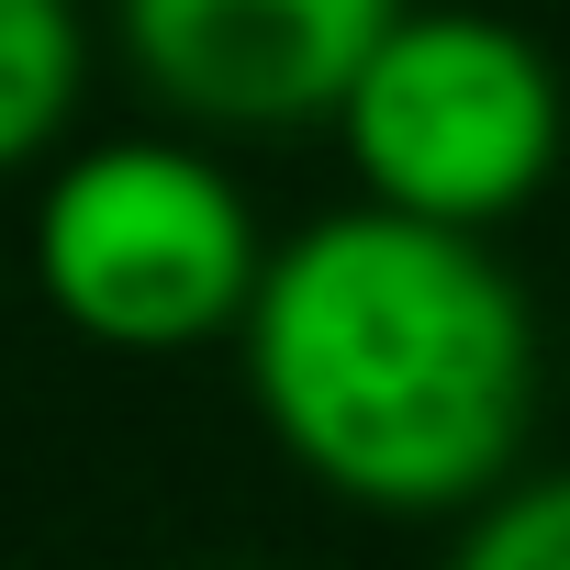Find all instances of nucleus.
I'll return each instance as SVG.
<instances>
[{
    "mask_svg": "<svg viewBox=\"0 0 570 570\" xmlns=\"http://www.w3.org/2000/svg\"><path fill=\"white\" fill-rule=\"evenodd\" d=\"M268 279L246 190L190 135L79 146L35 202V292L68 336L112 358H179L246 325Z\"/></svg>",
    "mask_w": 570,
    "mask_h": 570,
    "instance_id": "2",
    "label": "nucleus"
},
{
    "mask_svg": "<svg viewBox=\"0 0 570 570\" xmlns=\"http://www.w3.org/2000/svg\"><path fill=\"white\" fill-rule=\"evenodd\" d=\"M403 0H112L135 79L213 135L336 124Z\"/></svg>",
    "mask_w": 570,
    "mask_h": 570,
    "instance_id": "4",
    "label": "nucleus"
},
{
    "mask_svg": "<svg viewBox=\"0 0 570 570\" xmlns=\"http://www.w3.org/2000/svg\"><path fill=\"white\" fill-rule=\"evenodd\" d=\"M90 79V35L79 0H0V168H35Z\"/></svg>",
    "mask_w": 570,
    "mask_h": 570,
    "instance_id": "5",
    "label": "nucleus"
},
{
    "mask_svg": "<svg viewBox=\"0 0 570 570\" xmlns=\"http://www.w3.org/2000/svg\"><path fill=\"white\" fill-rule=\"evenodd\" d=\"M448 570H570V470L503 481L492 503H470Z\"/></svg>",
    "mask_w": 570,
    "mask_h": 570,
    "instance_id": "6",
    "label": "nucleus"
},
{
    "mask_svg": "<svg viewBox=\"0 0 570 570\" xmlns=\"http://www.w3.org/2000/svg\"><path fill=\"white\" fill-rule=\"evenodd\" d=\"M235 358L279 459L358 514H470L537 425V314L492 235L381 202L268 246Z\"/></svg>",
    "mask_w": 570,
    "mask_h": 570,
    "instance_id": "1",
    "label": "nucleus"
},
{
    "mask_svg": "<svg viewBox=\"0 0 570 570\" xmlns=\"http://www.w3.org/2000/svg\"><path fill=\"white\" fill-rule=\"evenodd\" d=\"M336 135H347L358 202L448 224V235H492L503 213H525L559 179L570 101H559V68L514 23L403 12L381 35V57L358 68Z\"/></svg>",
    "mask_w": 570,
    "mask_h": 570,
    "instance_id": "3",
    "label": "nucleus"
}]
</instances>
